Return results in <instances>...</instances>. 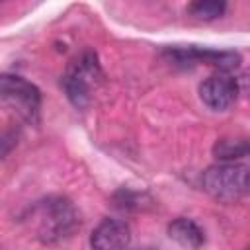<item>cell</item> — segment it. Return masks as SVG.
Here are the masks:
<instances>
[{"label": "cell", "mask_w": 250, "mask_h": 250, "mask_svg": "<svg viewBox=\"0 0 250 250\" xmlns=\"http://www.w3.org/2000/svg\"><path fill=\"white\" fill-rule=\"evenodd\" d=\"M166 57L180 66L191 64H207L217 68V72H229L240 64V53L230 49H211V47H170L166 49Z\"/></svg>", "instance_id": "obj_5"}, {"label": "cell", "mask_w": 250, "mask_h": 250, "mask_svg": "<svg viewBox=\"0 0 250 250\" xmlns=\"http://www.w3.org/2000/svg\"><path fill=\"white\" fill-rule=\"evenodd\" d=\"M246 250H250V246H248V248H246Z\"/></svg>", "instance_id": "obj_14"}, {"label": "cell", "mask_w": 250, "mask_h": 250, "mask_svg": "<svg viewBox=\"0 0 250 250\" xmlns=\"http://www.w3.org/2000/svg\"><path fill=\"white\" fill-rule=\"evenodd\" d=\"M248 191H250V168H248Z\"/></svg>", "instance_id": "obj_13"}, {"label": "cell", "mask_w": 250, "mask_h": 250, "mask_svg": "<svg viewBox=\"0 0 250 250\" xmlns=\"http://www.w3.org/2000/svg\"><path fill=\"white\" fill-rule=\"evenodd\" d=\"M227 10L225 2H217V0H199V2H191L188 6V12L201 21H213L217 18H221Z\"/></svg>", "instance_id": "obj_10"}, {"label": "cell", "mask_w": 250, "mask_h": 250, "mask_svg": "<svg viewBox=\"0 0 250 250\" xmlns=\"http://www.w3.org/2000/svg\"><path fill=\"white\" fill-rule=\"evenodd\" d=\"M248 168L236 162H219L201 174V188L207 195L221 203L236 201L248 191Z\"/></svg>", "instance_id": "obj_3"}, {"label": "cell", "mask_w": 250, "mask_h": 250, "mask_svg": "<svg viewBox=\"0 0 250 250\" xmlns=\"http://www.w3.org/2000/svg\"><path fill=\"white\" fill-rule=\"evenodd\" d=\"M168 236L180 246L189 248V250H197L205 242V234L199 229V225L186 217H178L168 225Z\"/></svg>", "instance_id": "obj_8"}, {"label": "cell", "mask_w": 250, "mask_h": 250, "mask_svg": "<svg viewBox=\"0 0 250 250\" xmlns=\"http://www.w3.org/2000/svg\"><path fill=\"white\" fill-rule=\"evenodd\" d=\"M236 86H238V92L250 94V70H244V72L236 78Z\"/></svg>", "instance_id": "obj_11"}, {"label": "cell", "mask_w": 250, "mask_h": 250, "mask_svg": "<svg viewBox=\"0 0 250 250\" xmlns=\"http://www.w3.org/2000/svg\"><path fill=\"white\" fill-rule=\"evenodd\" d=\"M250 154V139L223 137L213 145V156L219 162H234Z\"/></svg>", "instance_id": "obj_9"}, {"label": "cell", "mask_w": 250, "mask_h": 250, "mask_svg": "<svg viewBox=\"0 0 250 250\" xmlns=\"http://www.w3.org/2000/svg\"><path fill=\"white\" fill-rule=\"evenodd\" d=\"M37 236L45 244L61 242L78 227V213L66 197H47L35 209Z\"/></svg>", "instance_id": "obj_2"}, {"label": "cell", "mask_w": 250, "mask_h": 250, "mask_svg": "<svg viewBox=\"0 0 250 250\" xmlns=\"http://www.w3.org/2000/svg\"><path fill=\"white\" fill-rule=\"evenodd\" d=\"M131 229L121 219H102L90 234L92 250H129Z\"/></svg>", "instance_id": "obj_7"}, {"label": "cell", "mask_w": 250, "mask_h": 250, "mask_svg": "<svg viewBox=\"0 0 250 250\" xmlns=\"http://www.w3.org/2000/svg\"><path fill=\"white\" fill-rule=\"evenodd\" d=\"M0 98L4 105L14 109L23 121L35 125L39 121L41 92L29 80L18 74H2L0 78Z\"/></svg>", "instance_id": "obj_4"}, {"label": "cell", "mask_w": 250, "mask_h": 250, "mask_svg": "<svg viewBox=\"0 0 250 250\" xmlns=\"http://www.w3.org/2000/svg\"><path fill=\"white\" fill-rule=\"evenodd\" d=\"M100 80H102V68L96 53L84 51L74 61H70L66 72L62 74L61 84L70 104L78 109H84L90 105L92 94L98 88Z\"/></svg>", "instance_id": "obj_1"}, {"label": "cell", "mask_w": 250, "mask_h": 250, "mask_svg": "<svg viewBox=\"0 0 250 250\" xmlns=\"http://www.w3.org/2000/svg\"><path fill=\"white\" fill-rule=\"evenodd\" d=\"M137 250H160V248H150V246H143V248H137Z\"/></svg>", "instance_id": "obj_12"}, {"label": "cell", "mask_w": 250, "mask_h": 250, "mask_svg": "<svg viewBox=\"0 0 250 250\" xmlns=\"http://www.w3.org/2000/svg\"><path fill=\"white\" fill-rule=\"evenodd\" d=\"M236 94V78H232L229 72H215L199 84V98L213 111H225L230 107Z\"/></svg>", "instance_id": "obj_6"}]
</instances>
